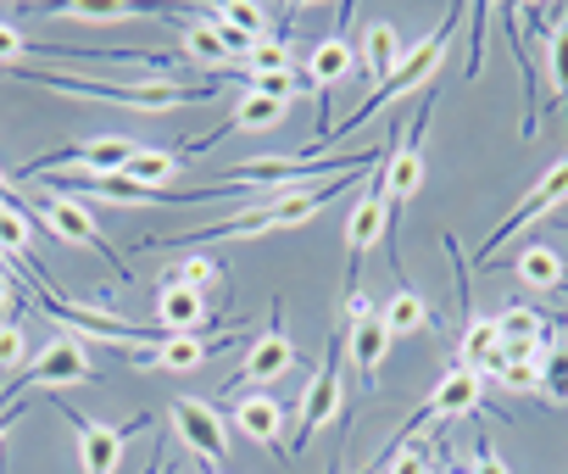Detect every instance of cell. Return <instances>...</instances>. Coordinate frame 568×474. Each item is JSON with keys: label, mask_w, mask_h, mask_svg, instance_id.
I'll list each match as a JSON object with an SVG mask.
<instances>
[{"label": "cell", "mask_w": 568, "mask_h": 474, "mask_svg": "<svg viewBox=\"0 0 568 474\" xmlns=\"http://www.w3.org/2000/svg\"><path fill=\"white\" fill-rule=\"evenodd\" d=\"M12 79L23 84H45L62 95H95V101H118L134 112H168L184 101H206L217 90V79H84V73H34V68H12Z\"/></svg>", "instance_id": "obj_1"}, {"label": "cell", "mask_w": 568, "mask_h": 474, "mask_svg": "<svg viewBox=\"0 0 568 474\" xmlns=\"http://www.w3.org/2000/svg\"><path fill=\"white\" fill-rule=\"evenodd\" d=\"M457 23H463V7H446V18H440V23H435V29H429V34H424V40L407 51V57H402V68H396V73H390L379 90H368V101H363V107H357V112H352L341 129H329V151H335V140H341V134L363 129V123H368L374 112H385L390 101H402V95H418V90H424V84L440 73V62H446V46H452V29H457Z\"/></svg>", "instance_id": "obj_2"}, {"label": "cell", "mask_w": 568, "mask_h": 474, "mask_svg": "<svg viewBox=\"0 0 568 474\" xmlns=\"http://www.w3.org/2000/svg\"><path fill=\"white\" fill-rule=\"evenodd\" d=\"M95 380V363H90V352L73 341V335H57L45 352H34L29 357V369L12 380V391H7V407H23V396H34V391H57V385H90Z\"/></svg>", "instance_id": "obj_3"}, {"label": "cell", "mask_w": 568, "mask_h": 474, "mask_svg": "<svg viewBox=\"0 0 568 474\" xmlns=\"http://www.w3.org/2000/svg\"><path fill=\"white\" fill-rule=\"evenodd\" d=\"M34 212L45 218V229L57 234L62 246H84V252L106 258V263H112V274H118V285H129V269H123V258L106 246V234L95 229V218H90V206H84L79 195H51V190H40V195H34Z\"/></svg>", "instance_id": "obj_4"}, {"label": "cell", "mask_w": 568, "mask_h": 474, "mask_svg": "<svg viewBox=\"0 0 568 474\" xmlns=\"http://www.w3.org/2000/svg\"><path fill=\"white\" fill-rule=\"evenodd\" d=\"M562 201H568V157H562V162H551V168L535 179V190H529V195H524V201H518V206H513V212L485 234L479 258H496V246H501V241H513V234H518V229H529V223H540V218H546L551 206H562Z\"/></svg>", "instance_id": "obj_5"}, {"label": "cell", "mask_w": 568, "mask_h": 474, "mask_svg": "<svg viewBox=\"0 0 568 474\" xmlns=\"http://www.w3.org/2000/svg\"><path fill=\"white\" fill-rule=\"evenodd\" d=\"M341 357H346V335H341V346L324 357V369L313 374V385H307V396H302V418H296V441H291V457L296 452H307V441L335 418V407H341V391H346V380H341Z\"/></svg>", "instance_id": "obj_6"}, {"label": "cell", "mask_w": 568, "mask_h": 474, "mask_svg": "<svg viewBox=\"0 0 568 474\" xmlns=\"http://www.w3.org/2000/svg\"><path fill=\"white\" fill-rule=\"evenodd\" d=\"M173 430L179 441L206 463V468H223V452H229V430H223V413H212V402H195V396H179L173 402Z\"/></svg>", "instance_id": "obj_7"}, {"label": "cell", "mask_w": 568, "mask_h": 474, "mask_svg": "<svg viewBox=\"0 0 568 474\" xmlns=\"http://www.w3.org/2000/svg\"><path fill=\"white\" fill-rule=\"evenodd\" d=\"M296 369V346H291V335L278 330V307H273V324L245 346V357H240V380L229 385V396L240 391V385H273V380H284Z\"/></svg>", "instance_id": "obj_8"}, {"label": "cell", "mask_w": 568, "mask_h": 474, "mask_svg": "<svg viewBox=\"0 0 568 474\" xmlns=\"http://www.w3.org/2000/svg\"><path fill=\"white\" fill-rule=\"evenodd\" d=\"M379 234H385V195H379V179H374V184H363V201H357L352 218H346V296L357 291L363 263H368V252H374Z\"/></svg>", "instance_id": "obj_9"}, {"label": "cell", "mask_w": 568, "mask_h": 474, "mask_svg": "<svg viewBox=\"0 0 568 474\" xmlns=\"http://www.w3.org/2000/svg\"><path fill=\"white\" fill-rule=\"evenodd\" d=\"M62 418L73 424V435H79V463H84V474H118V457H123V441L145 424V418H134V424H95V418H84L79 407H62Z\"/></svg>", "instance_id": "obj_10"}, {"label": "cell", "mask_w": 568, "mask_h": 474, "mask_svg": "<svg viewBox=\"0 0 568 474\" xmlns=\"http://www.w3.org/2000/svg\"><path fill=\"white\" fill-rule=\"evenodd\" d=\"M234 430L256 446H267L278 463H291V452H284V407L267 396V391H234Z\"/></svg>", "instance_id": "obj_11"}, {"label": "cell", "mask_w": 568, "mask_h": 474, "mask_svg": "<svg viewBox=\"0 0 568 474\" xmlns=\"http://www.w3.org/2000/svg\"><path fill=\"white\" fill-rule=\"evenodd\" d=\"M229 335H217V341H201V335H162L151 352H140L134 357V369H162V374H190V369H201L217 346H223Z\"/></svg>", "instance_id": "obj_12"}, {"label": "cell", "mask_w": 568, "mask_h": 474, "mask_svg": "<svg viewBox=\"0 0 568 474\" xmlns=\"http://www.w3.org/2000/svg\"><path fill=\"white\" fill-rule=\"evenodd\" d=\"M479 402H485V380H479L474 369H452V374L429 391V402H424L418 418H468V413H479Z\"/></svg>", "instance_id": "obj_13"}, {"label": "cell", "mask_w": 568, "mask_h": 474, "mask_svg": "<svg viewBox=\"0 0 568 474\" xmlns=\"http://www.w3.org/2000/svg\"><path fill=\"white\" fill-rule=\"evenodd\" d=\"M390 341H396V335L385 330V319H379V313L346 330V357H352V369L363 374V385H374V380H379V369H385V357H390Z\"/></svg>", "instance_id": "obj_14"}, {"label": "cell", "mask_w": 568, "mask_h": 474, "mask_svg": "<svg viewBox=\"0 0 568 474\" xmlns=\"http://www.w3.org/2000/svg\"><path fill=\"white\" fill-rule=\"evenodd\" d=\"M284 118H291V107H284V101H267V95H256V90H240V101H234V112H229V123L217 129V134H267V129H278ZM217 134H206L195 151H206Z\"/></svg>", "instance_id": "obj_15"}, {"label": "cell", "mask_w": 568, "mask_h": 474, "mask_svg": "<svg viewBox=\"0 0 568 474\" xmlns=\"http://www.w3.org/2000/svg\"><path fill=\"white\" fill-rule=\"evenodd\" d=\"M156 330L162 335H201L206 330V296H195L184 285H162L156 291Z\"/></svg>", "instance_id": "obj_16"}, {"label": "cell", "mask_w": 568, "mask_h": 474, "mask_svg": "<svg viewBox=\"0 0 568 474\" xmlns=\"http://www.w3.org/2000/svg\"><path fill=\"white\" fill-rule=\"evenodd\" d=\"M402 57H407V51H402V34H396L390 23H368V29H363L357 62H363V73L374 79V90H379V84H385V79L402 68Z\"/></svg>", "instance_id": "obj_17"}, {"label": "cell", "mask_w": 568, "mask_h": 474, "mask_svg": "<svg viewBox=\"0 0 568 474\" xmlns=\"http://www.w3.org/2000/svg\"><path fill=\"white\" fill-rule=\"evenodd\" d=\"M501 357V330H496V319H479V313H468L463 319V352H457V369H474L479 380H485V369Z\"/></svg>", "instance_id": "obj_18"}, {"label": "cell", "mask_w": 568, "mask_h": 474, "mask_svg": "<svg viewBox=\"0 0 568 474\" xmlns=\"http://www.w3.org/2000/svg\"><path fill=\"white\" fill-rule=\"evenodd\" d=\"M352 68H357V51H352L341 34L318 40V46H313V57H307V79H313V90H324V95H329V90H335Z\"/></svg>", "instance_id": "obj_19"}, {"label": "cell", "mask_w": 568, "mask_h": 474, "mask_svg": "<svg viewBox=\"0 0 568 474\" xmlns=\"http://www.w3.org/2000/svg\"><path fill=\"white\" fill-rule=\"evenodd\" d=\"M513 274H518L529 291H562V285H568V269H562V258H557L551 246H540V241L518 252Z\"/></svg>", "instance_id": "obj_20"}, {"label": "cell", "mask_w": 568, "mask_h": 474, "mask_svg": "<svg viewBox=\"0 0 568 474\" xmlns=\"http://www.w3.org/2000/svg\"><path fill=\"white\" fill-rule=\"evenodd\" d=\"M179 51H184L195 68H206V73L234 68V57L223 51V40H217V29H212V23H179Z\"/></svg>", "instance_id": "obj_21"}, {"label": "cell", "mask_w": 568, "mask_h": 474, "mask_svg": "<svg viewBox=\"0 0 568 474\" xmlns=\"http://www.w3.org/2000/svg\"><path fill=\"white\" fill-rule=\"evenodd\" d=\"M379 319H385V330H390V335H418V330H429V319H435V313H429V302H424L418 291H407V285H402V291H390V302L379 307Z\"/></svg>", "instance_id": "obj_22"}, {"label": "cell", "mask_w": 568, "mask_h": 474, "mask_svg": "<svg viewBox=\"0 0 568 474\" xmlns=\"http://www.w3.org/2000/svg\"><path fill=\"white\" fill-rule=\"evenodd\" d=\"M57 18H68V23H95V29H118V23H134L140 7H129V0H106V7H95V0H68V7H57Z\"/></svg>", "instance_id": "obj_23"}, {"label": "cell", "mask_w": 568, "mask_h": 474, "mask_svg": "<svg viewBox=\"0 0 568 474\" xmlns=\"http://www.w3.org/2000/svg\"><path fill=\"white\" fill-rule=\"evenodd\" d=\"M173 173H179V157L162 151V145H140L134 162H129V179H134L140 190H156V195H162V184H168Z\"/></svg>", "instance_id": "obj_24"}, {"label": "cell", "mask_w": 568, "mask_h": 474, "mask_svg": "<svg viewBox=\"0 0 568 474\" xmlns=\"http://www.w3.org/2000/svg\"><path fill=\"white\" fill-rule=\"evenodd\" d=\"M212 23L217 29H234V34H245V40H267V12L262 7H251V0H223V7H212Z\"/></svg>", "instance_id": "obj_25"}, {"label": "cell", "mask_w": 568, "mask_h": 474, "mask_svg": "<svg viewBox=\"0 0 568 474\" xmlns=\"http://www.w3.org/2000/svg\"><path fill=\"white\" fill-rule=\"evenodd\" d=\"M23 369H29V335H23L18 319H7V324H0V396L12 391V380Z\"/></svg>", "instance_id": "obj_26"}, {"label": "cell", "mask_w": 568, "mask_h": 474, "mask_svg": "<svg viewBox=\"0 0 568 474\" xmlns=\"http://www.w3.org/2000/svg\"><path fill=\"white\" fill-rule=\"evenodd\" d=\"M496 330H501V346H535V341H546V319H540L535 307H507V313H496Z\"/></svg>", "instance_id": "obj_27"}, {"label": "cell", "mask_w": 568, "mask_h": 474, "mask_svg": "<svg viewBox=\"0 0 568 474\" xmlns=\"http://www.w3.org/2000/svg\"><path fill=\"white\" fill-rule=\"evenodd\" d=\"M485 380H496L501 391L529 396V391H540V363H535V357H496V363L485 369Z\"/></svg>", "instance_id": "obj_28"}, {"label": "cell", "mask_w": 568, "mask_h": 474, "mask_svg": "<svg viewBox=\"0 0 568 474\" xmlns=\"http://www.w3.org/2000/svg\"><path fill=\"white\" fill-rule=\"evenodd\" d=\"M29 234H34L29 212H0V258L29 269V263H34V258H29Z\"/></svg>", "instance_id": "obj_29"}, {"label": "cell", "mask_w": 568, "mask_h": 474, "mask_svg": "<svg viewBox=\"0 0 568 474\" xmlns=\"http://www.w3.org/2000/svg\"><path fill=\"white\" fill-rule=\"evenodd\" d=\"M540 396L568 402V341H551L540 357Z\"/></svg>", "instance_id": "obj_30"}, {"label": "cell", "mask_w": 568, "mask_h": 474, "mask_svg": "<svg viewBox=\"0 0 568 474\" xmlns=\"http://www.w3.org/2000/svg\"><path fill=\"white\" fill-rule=\"evenodd\" d=\"M546 84H551L557 107H568V12L557 23V40L546 46Z\"/></svg>", "instance_id": "obj_31"}, {"label": "cell", "mask_w": 568, "mask_h": 474, "mask_svg": "<svg viewBox=\"0 0 568 474\" xmlns=\"http://www.w3.org/2000/svg\"><path fill=\"white\" fill-rule=\"evenodd\" d=\"M217 280H223V269H217L212 258H195V252H190V258H184V263L168 274V285H184V291H195V296H206Z\"/></svg>", "instance_id": "obj_32"}, {"label": "cell", "mask_w": 568, "mask_h": 474, "mask_svg": "<svg viewBox=\"0 0 568 474\" xmlns=\"http://www.w3.org/2000/svg\"><path fill=\"white\" fill-rule=\"evenodd\" d=\"M240 73H291V51H284L278 40H262V46L240 62Z\"/></svg>", "instance_id": "obj_33"}, {"label": "cell", "mask_w": 568, "mask_h": 474, "mask_svg": "<svg viewBox=\"0 0 568 474\" xmlns=\"http://www.w3.org/2000/svg\"><path fill=\"white\" fill-rule=\"evenodd\" d=\"M385 474H435V463L424 457V446H390V468Z\"/></svg>", "instance_id": "obj_34"}, {"label": "cell", "mask_w": 568, "mask_h": 474, "mask_svg": "<svg viewBox=\"0 0 568 474\" xmlns=\"http://www.w3.org/2000/svg\"><path fill=\"white\" fill-rule=\"evenodd\" d=\"M23 51H29V40H23V29H18V23H0V68H7V73H12V68L23 62Z\"/></svg>", "instance_id": "obj_35"}, {"label": "cell", "mask_w": 568, "mask_h": 474, "mask_svg": "<svg viewBox=\"0 0 568 474\" xmlns=\"http://www.w3.org/2000/svg\"><path fill=\"white\" fill-rule=\"evenodd\" d=\"M474 474H507V463L490 452V441H479V446H474Z\"/></svg>", "instance_id": "obj_36"}, {"label": "cell", "mask_w": 568, "mask_h": 474, "mask_svg": "<svg viewBox=\"0 0 568 474\" xmlns=\"http://www.w3.org/2000/svg\"><path fill=\"white\" fill-rule=\"evenodd\" d=\"M346 319H352V324H363V319H374V302H368L363 291H352V296H346Z\"/></svg>", "instance_id": "obj_37"}, {"label": "cell", "mask_w": 568, "mask_h": 474, "mask_svg": "<svg viewBox=\"0 0 568 474\" xmlns=\"http://www.w3.org/2000/svg\"><path fill=\"white\" fill-rule=\"evenodd\" d=\"M0 206H7V212H23V201L12 195V179H7V173H0Z\"/></svg>", "instance_id": "obj_38"}, {"label": "cell", "mask_w": 568, "mask_h": 474, "mask_svg": "<svg viewBox=\"0 0 568 474\" xmlns=\"http://www.w3.org/2000/svg\"><path fill=\"white\" fill-rule=\"evenodd\" d=\"M18 413H23V407H0V441H7V430L18 424Z\"/></svg>", "instance_id": "obj_39"}, {"label": "cell", "mask_w": 568, "mask_h": 474, "mask_svg": "<svg viewBox=\"0 0 568 474\" xmlns=\"http://www.w3.org/2000/svg\"><path fill=\"white\" fill-rule=\"evenodd\" d=\"M206 474H223V468H206Z\"/></svg>", "instance_id": "obj_40"}, {"label": "cell", "mask_w": 568, "mask_h": 474, "mask_svg": "<svg viewBox=\"0 0 568 474\" xmlns=\"http://www.w3.org/2000/svg\"><path fill=\"white\" fill-rule=\"evenodd\" d=\"M0 212H7V206H0Z\"/></svg>", "instance_id": "obj_41"}]
</instances>
